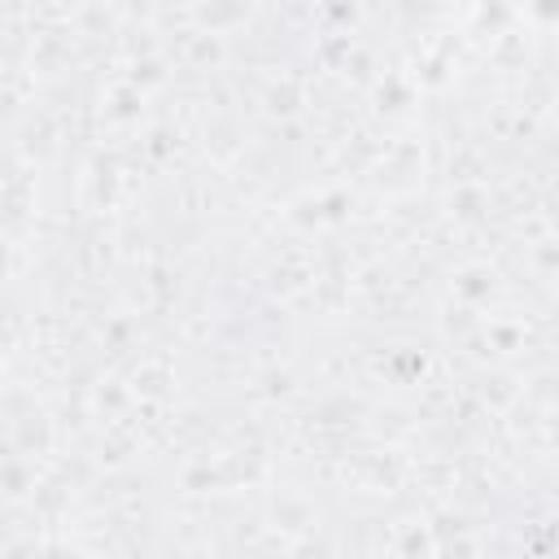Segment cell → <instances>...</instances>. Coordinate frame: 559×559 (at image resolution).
I'll use <instances>...</instances> for the list:
<instances>
[]
</instances>
